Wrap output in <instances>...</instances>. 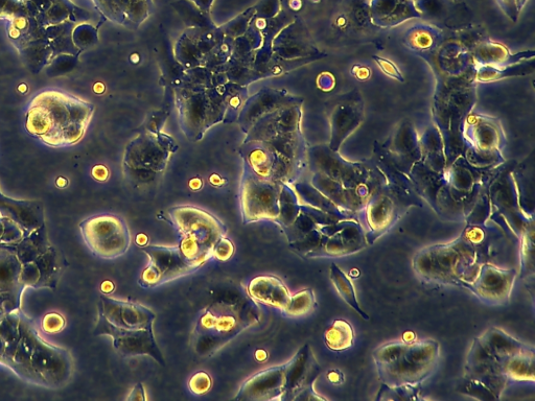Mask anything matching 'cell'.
<instances>
[{
	"mask_svg": "<svg viewBox=\"0 0 535 401\" xmlns=\"http://www.w3.org/2000/svg\"><path fill=\"white\" fill-rule=\"evenodd\" d=\"M0 364L31 384L61 389L72 380L71 353L46 342L35 323L21 312L9 311L0 296Z\"/></svg>",
	"mask_w": 535,
	"mask_h": 401,
	"instance_id": "obj_1",
	"label": "cell"
},
{
	"mask_svg": "<svg viewBox=\"0 0 535 401\" xmlns=\"http://www.w3.org/2000/svg\"><path fill=\"white\" fill-rule=\"evenodd\" d=\"M93 106L59 90L37 94L26 114V129L45 145L61 148L78 144L90 123Z\"/></svg>",
	"mask_w": 535,
	"mask_h": 401,
	"instance_id": "obj_2",
	"label": "cell"
},
{
	"mask_svg": "<svg viewBox=\"0 0 535 401\" xmlns=\"http://www.w3.org/2000/svg\"><path fill=\"white\" fill-rule=\"evenodd\" d=\"M155 314L142 304L101 296L96 336H108L121 356H149L165 366L154 337Z\"/></svg>",
	"mask_w": 535,
	"mask_h": 401,
	"instance_id": "obj_3",
	"label": "cell"
},
{
	"mask_svg": "<svg viewBox=\"0 0 535 401\" xmlns=\"http://www.w3.org/2000/svg\"><path fill=\"white\" fill-rule=\"evenodd\" d=\"M372 358L382 384L389 387L420 386L437 368L440 344L432 339L394 341L378 347Z\"/></svg>",
	"mask_w": 535,
	"mask_h": 401,
	"instance_id": "obj_4",
	"label": "cell"
},
{
	"mask_svg": "<svg viewBox=\"0 0 535 401\" xmlns=\"http://www.w3.org/2000/svg\"><path fill=\"white\" fill-rule=\"evenodd\" d=\"M482 264L478 250L462 235L451 243L426 248L413 259L415 273L425 281L462 288H467Z\"/></svg>",
	"mask_w": 535,
	"mask_h": 401,
	"instance_id": "obj_5",
	"label": "cell"
},
{
	"mask_svg": "<svg viewBox=\"0 0 535 401\" xmlns=\"http://www.w3.org/2000/svg\"><path fill=\"white\" fill-rule=\"evenodd\" d=\"M170 216L181 237L178 247L183 257L201 268L213 257L215 245L226 235V227L213 215L193 206L173 208Z\"/></svg>",
	"mask_w": 535,
	"mask_h": 401,
	"instance_id": "obj_6",
	"label": "cell"
},
{
	"mask_svg": "<svg viewBox=\"0 0 535 401\" xmlns=\"http://www.w3.org/2000/svg\"><path fill=\"white\" fill-rule=\"evenodd\" d=\"M14 245L23 264V286L26 289H55L66 261L61 251L51 244L45 226L27 234Z\"/></svg>",
	"mask_w": 535,
	"mask_h": 401,
	"instance_id": "obj_7",
	"label": "cell"
},
{
	"mask_svg": "<svg viewBox=\"0 0 535 401\" xmlns=\"http://www.w3.org/2000/svg\"><path fill=\"white\" fill-rule=\"evenodd\" d=\"M82 238L89 250L102 259H115L127 253L131 233L126 222L114 215L88 218L80 224Z\"/></svg>",
	"mask_w": 535,
	"mask_h": 401,
	"instance_id": "obj_8",
	"label": "cell"
},
{
	"mask_svg": "<svg viewBox=\"0 0 535 401\" xmlns=\"http://www.w3.org/2000/svg\"><path fill=\"white\" fill-rule=\"evenodd\" d=\"M248 327L240 317L237 306L217 303L209 308L198 320L195 337L196 349L205 355L216 352L232 338Z\"/></svg>",
	"mask_w": 535,
	"mask_h": 401,
	"instance_id": "obj_9",
	"label": "cell"
},
{
	"mask_svg": "<svg viewBox=\"0 0 535 401\" xmlns=\"http://www.w3.org/2000/svg\"><path fill=\"white\" fill-rule=\"evenodd\" d=\"M150 262L143 271L139 285L143 288H154L172 280L190 275L200 267L195 266L183 257L178 246L167 247L150 245L143 248Z\"/></svg>",
	"mask_w": 535,
	"mask_h": 401,
	"instance_id": "obj_10",
	"label": "cell"
},
{
	"mask_svg": "<svg viewBox=\"0 0 535 401\" xmlns=\"http://www.w3.org/2000/svg\"><path fill=\"white\" fill-rule=\"evenodd\" d=\"M320 372L321 368L311 346L305 345L285 364V390L282 400H323L314 390Z\"/></svg>",
	"mask_w": 535,
	"mask_h": 401,
	"instance_id": "obj_11",
	"label": "cell"
},
{
	"mask_svg": "<svg viewBox=\"0 0 535 401\" xmlns=\"http://www.w3.org/2000/svg\"><path fill=\"white\" fill-rule=\"evenodd\" d=\"M517 275L515 269H502L483 263L467 289L486 304L503 305L510 299Z\"/></svg>",
	"mask_w": 535,
	"mask_h": 401,
	"instance_id": "obj_12",
	"label": "cell"
},
{
	"mask_svg": "<svg viewBox=\"0 0 535 401\" xmlns=\"http://www.w3.org/2000/svg\"><path fill=\"white\" fill-rule=\"evenodd\" d=\"M465 379L475 381L500 399L509 381L500 362L488 353L476 338L472 344L464 368Z\"/></svg>",
	"mask_w": 535,
	"mask_h": 401,
	"instance_id": "obj_13",
	"label": "cell"
},
{
	"mask_svg": "<svg viewBox=\"0 0 535 401\" xmlns=\"http://www.w3.org/2000/svg\"><path fill=\"white\" fill-rule=\"evenodd\" d=\"M363 210V223L367 244H374L400 219L401 211L393 193L375 192Z\"/></svg>",
	"mask_w": 535,
	"mask_h": 401,
	"instance_id": "obj_14",
	"label": "cell"
},
{
	"mask_svg": "<svg viewBox=\"0 0 535 401\" xmlns=\"http://www.w3.org/2000/svg\"><path fill=\"white\" fill-rule=\"evenodd\" d=\"M242 212L244 224L276 221L281 215L277 193L270 186L247 181L242 196Z\"/></svg>",
	"mask_w": 535,
	"mask_h": 401,
	"instance_id": "obj_15",
	"label": "cell"
},
{
	"mask_svg": "<svg viewBox=\"0 0 535 401\" xmlns=\"http://www.w3.org/2000/svg\"><path fill=\"white\" fill-rule=\"evenodd\" d=\"M22 275L23 264L15 245H0V296L6 300L9 311L21 308V296L26 289Z\"/></svg>",
	"mask_w": 535,
	"mask_h": 401,
	"instance_id": "obj_16",
	"label": "cell"
},
{
	"mask_svg": "<svg viewBox=\"0 0 535 401\" xmlns=\"http://www.w3.org/2000/svg\"><path fill=\"white\" fill-rule=\"evenodd\" d=\"M285 390V364L261 371L247 380L236 400H282Z\"/></svg>",
	"mask_w": 535,
	"mask_h": 401,
	"instance_id": "obj_17",
	"label": "cell"
},
{
	"mask_svg": "<svg viewBox=\"0 0 535 401\" xmlns=\"http://www.w3.org/2000/svg\"><path fill=\"white\" fill-rule=\"evenodd\" d=\"M0 215L16 222L28 234L45 226L43 204L39 201L15 200L0 192Z\"/></svg>",
	"mask_w": 535,
	"mask_h": 401,
	"instance_id": "obj_18",
	"label": "cell"
},
{
	"mask_svg": "<svg viewBox=\"0 0 535 401\" xmlns=\"http://www.w3.org/2000/svg\"><path fill=\"white\" fill-rule=\"evenodd\" d=\"M249 296L258 302L273 306L282 312L290 302L291 294L283 280L276 276H258L248 285Z\"/></svg>",
	"mask_w": 535,
	"mask_h": 401,
	"instance_id": "obj_19",
	"label": "cell"
},
{
	"mask_svg": "<svg viewBox=\"0 0 535 401\" xmlns=\"http://www.w3.org/2000/svg\"><path fill=\"white\" fill-rule=\"evenodd\" d=\"M484 349L500 363L521 353L533 352L534 348L513 336L508 335L503 329L492 326L478 337Z\"/></svg>",
	"mask_w": 535,
	"mask_h": 401,
	"instance_id": "obj_20",
	"label": "cell"
},
{
	"mask_svg": "<svg viewBox=\"0 0 535 401\" xmlns=\"http://www.w3.org/2000/svg\"><path fill=\"white\" fill-rule=\"evenodd\" d=\"M500 364L509 382H534V351L521 353Z\"/></svg>",
	"mask_w": 535,
	"mask_h": 401,
	"instance_id": "obj_21",
	"label": "cell"
},
{
	"mask_svg": "<svg viewBox=\"0 0 535 401\" xmlns=\"http://www.w3.org/2000/svg\"><path fill=\"white\" fill-rule=\"evenodd\" d=\"M324 343L327 347L336 352L345 351L354 346L355 329L346 320H336L325 330Z\"/></svg>",
	"mask_w": 535,
	"mask_h": 401,
	"instance_id": "obj_22",
	"label": "cell"
},
{
	"mask_svg": "<svg viewBox=\"0 0 535 401\" xmlns=\"http://www.w3.org/2000/svg\"><path fill=\"white\" fill-rule=\"evenodd\" d=\"M330 275L335 289L344 302L365 321H368L369 316L361 309L356 288L350 276H347L335 263L331 265Z\"/></svg>",
	"mask_w": 535,
	"mask_h": 401,
	"instance_id": "obj_23",
	"label": "cell"
},
{
	"mask_svg": "<svg viewBox=\"0 0 535 401\" xmlns=\"http://www.w3.org/2000/svg\"><path fill=\"white\" fill-rule=\"evenodd\" d=\"M315 306V294L313 290L307 289L291 296L283 314L290 318H298L310 314L315 309Z\"/></svg>",
	"mask_w": 535,
	"mask_h": 401,
	"instance_id": "obj_24",
	"label": "cell"
},
{
	"mask_svg": "<svg viewBox=\"0 0 535 401\" xmlns=\"http://www.w3.org/2000/svg\"><path fill=\"white\" fill-rule=\"evenodd\" d=\"M414 12L408 0H376L374 4V13L380 19L398 18L400 16H409Z\"/></svg>",
	"mask_w": 535,
	"mask_h": 401,
	"instance_id": "obj_25",
	"label": "cell"
},
{
	"mask_svg": "<svg viewBox=\"0 0 535 401\" xmlns=\"http://www.w3.org/2000/svg\"><path fill=\"white\" fill-rule=\"evenodd\" d=\"M420 394V386L389 387L382 384L377 400H418Z\"/></svg>",
	"mask_w": 535,
	"mask_h": 401,
	"instance_id": "obj_26",
	"label": "cell"
},
{
	"mask_svg": "<svg viewBox=\"0 0 535 401\" xmlns=\"http://www.w3.org/2000/svg\"><path fill=\"white\" fill-rule=\"evenodd\" d=\"M28 233L16 222L8 218H0V245L15 244Z\"/></svg>",
	"mask_w": 535,
	"mask_h": 401,
	"instance_id": "obj_27",
	"label": "cell"
},
{
	"mask_svg": "<svg viewBox=\"0 0 535 401\" xmlns=\"http://www.w3.org/2000/svg\"><path fill=\"white\" fill-rule=\"evenodd\" d=\"M533 229H526L522 240V277H530L533 279L534 266H533Z\"/></svg>",
	"mask_w": 535,
	"mask_h": 401,
	"instance_id": "obj_28",
	"label": "cell"
},
{
	"mask_svg": "<svg viewBox=\"0 0 535 401\" xmlns=\"http://www.w3.org/2000/svg\"><path fill=\"white\" fill-rule=\"evenodd\" d=\"M190 390L196 395H203L212 388V379L206 372H198L193 375L189 383Z\"/></svg>",
	"mask_w": 535,
	"mask_h": 401,
	"instance_id": "obj_29",
	"label": "cell"
},
{
	"mask_svg": "<svg viewBox=\"0 0 535 401\" xmlns=\"http://www.w3.org/2000/svg\"><path fill=\"white\" fill-rule=\"evenodd\" d=\"M464 393L480 400H495L496 396L483 385L468 380V383L464 385Z\"/></svg>",
	"mask_w": 535,
	"mask_h": 401,
	"instance_id": "obj_30",
	"label": "cell"
},
{
	"mask_svg": "<svg viewBox=\"0 0 535 401\" xmlns=\"http://www.w3.org/2000/svg\"><path fill=\"white\" fill-rule=\"evenodd\" d=\"M235 253L234 244L225 237L221 238L214 247L213 257L218 261L226 262Z\"/></svg>",
	"mask_w": 535,
	"mask_h": 401,
	"instance_id": "obj_31",
	"label": "cell"
},
{
	"mask_svg": "<svg viewBox=\"0 0 535 401\" xmlns=\"http://www.w3.org/2000/svg\"><path fill=\"white\" fill-rule=\"evenodd\" d=\"M42 327L45 333H60L65 327V319L57 313L46 315L42 321Z\"/></svg>",
	"mask_w": 535,
	"mask_h": 401,
	"instance_id": "obj_32",
	"label": "cell"
},
{
	"mask_svg": "<svg viewBox=\"0 0 535 401\" xmlns=\"http://www.w3.org/2000/svg\"><path fill=\"white\" fill-rule=\"evenodd\" d=\"M375 60L379 63V65L383 69V72L386 73L388 76L393 77L395 79L403 80L401 74L399 73V70L391 62L378 57Z\"/></svg>",
	"mask_w": 535,
	"mask_h": 401,
	"instance_id": "obj_33",
	"label": "cell"
},
{
	"mask_svg": "<svg viewBox=\"0 0 535 401\" xmlns=\"http://www.w3.org/2000/svg\"><path fill=\"white\" fill-rule=\"evenodd\" d=\"M146 392L142 384H137L130 393L128 400H146Z\"/></svg>",
	"mask_w": 535,
	"mask_h": 401,
	"instance_id": "obj_34",
	"label": "cell"
},
{
	"mask_svg": "<svg viewBox=\"0 0 535 401\" xmlns=\"http://www.w3.org/2000/svg\"><path fill=\"white\" fill-rule=\"evenodd\" d=\"M328 377L330 382L333 384L340 385L342 382H344V375L339 370H332Z\"/></svg>",
	"mask_w": 535,
	"mask_h": 401,
	"instance_id": "obj_35",
	"label": "cell"
},
{
	"mask_svg": "<svg viewBox=\"0 0 535 401\" xmlns=\"http://www.w3.org/2000/svg\"><path fill=\"white\" fill-rule=\"evenodd\" d=\"M92 175L96 179L104 181L108 177V171L105 167H96L95 169H93Z\"/></svg>",
	"mask_w": 535,
	"mask_h": 401,
	"instance_id": "obj_36",
	"label": "cell"
},
{
	"mask_svg": "<svg viewBox=\"0 0 535 401\" xmlns=\"http://www.w3.org/2000/svg\"><path fill=\"white\" fill-rule=\"evenodd\" d=\"M501 2L503 7L506 8V10H510L511 13V0H501ZM513 2L515 3V10L518 11L523 6L524 2H526V0H513Z\"/></svg>",
	"mask_w": 535,
	"mask_h": 401,
	"instance_id": "obj_37",
	"label": "cell"
}]
</instances>
